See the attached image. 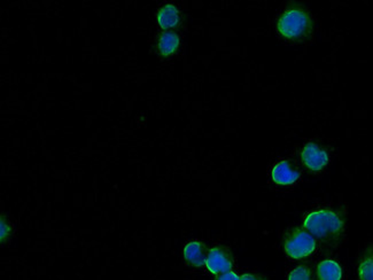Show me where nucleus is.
Returning <instances> with one entry per match:
<instances>
[{"instance_id": "1", "label": "nucleus", "mask_w": 373, "mask_h": 280, "mask_svg": "<svg viewBox=\"0 0 373 280\" xmlns=\"http://www.w3.org/2000/svg\"><path fill=\"white\" fill-rule=\"evenodd\" d=\"M303 228L323 246L334 247L343 237L345 219L336 210H316L305 217Z\"/></svg>"}, {"instance_id": "2", "label": "nucleus", "mask_w": 373, "mask_h": 280, "mask_svg": "<svg viewBox=\"0 0 373 280\" xmlns=\"http://www.w3.org/2000/svg\"><path fill=\"white\" fill-rule=\"evenodd\" d=\"M277 30L286 39L300 42L312 35V20L303 7L291 6L278 19Z\"/></svg>"}, {"instance_id": "3", "label": "nucleus", "mask_w": 373, "mask_h": 280, "mask_svg": "<svg viewBox=\"0 0 373 280\" xmlns=\"http://www.w3.org/2000/svg\"><path fill=\"white\" fill-rule=\"evenodd\" d=\"M316 247V239L305 228L292 229L285 236V252L292 259H305L307 256L312 255Z\"/></svg>"}, {"instance_id": "4", "label": "nucleus", "mask_w": 373, "mask_h": 280, "mask_svg": "<svg viewBox=\"0 0 373 280\" xmlns=\"http://www.w3.org/2000/svg\"><path fill=\"white\" fill-rule=\"evenodd\" d=\"M235 257L231 250L226 246H214L210 248L207 257L206 265L208 270L215 276L226 274L233 268Z\"/></svg>"}, {"instance_id": "5", "label": "nucleus", "mask_w": 373, "mask_h": 280, "mask_svg": "<svg viewBox=\"0 0 373 280\" xmlns=\"http://www.w3.org/2000/svg\"><path fill=\"white\" fill-rule=\"evenodd\" d=\"M301 161L307 169L318 173L329 164V154L324 148L319 147L316 142H308L301 151Z\"/></svg>"}, {"instance_id": "6", "label": "nucleus", "mask_w": 373, "mask_h": 280, "mask_svg": "<svg viewBox=\"0 0 373 280\" xmlns=\"http://www.w3.org/2000/svg\"><path fill=\"white\" fill-rule=\"evenodd\" d=\"M208 252L209 250L204 243L197 241H191L184 248V260L193 268H201L206 264Z\"/></svg>"}, {"instance_id": "7", "label": "nucleus", "mask_w": 373, "mask_h": 280, "mask_svg": "<svg viewBox=\"0 0 373 280\" xmlns=\"http://www.w3.org/2000/svg\"><path fill=\"white\" fill-rule=\"evenodd\" d=\"M272 181L278 185H292L300 178V173L288 161H281L272 169Z\"/></svg>"}, {"instance_id": "8", "label": "nucleus", "mask_w": 373, "mask_h": 280, "mask_svg": "<svg viewBox=\"0 0 373 280\" xmlns=\"http://www.w3.org/2000/svg\"><path fill=\"white\" fill-rule=\"evenodd\" d=\"M157 20L161 29L169 30V29L177 28L181 25L182 16L178 8L173 4L169 3L166 4L157 11Z\"/></svg>"}, {"instance_id": "9", "label": "nucleus", "mask_w": 373, "mask_h": 280, "mask_svg": "<svg viewBox=\"0 0 373 280\" xmlns=\"http://www.w3.org/2000/svg\"><path fill=\"white\" fill-rule=\"evenodd\" d=\"M181 38L173 31H164L157 39V52L164 58H169L178 51Z\"/></svg>"}, {"instance_id": "10", "label": "nucleus", "mask_w": 373, "mask_h": 280, "mask_svg": "<svg viewBox=\"0 0 373 280\" xmlns=\"http://www.w3.org/2000/svg\"><path fill=\"white\" fill-rule=\"evenodd\" d=\"M318 280H341L343 270L334 260H325L317 265Z\"/></svg>"}, {"instance_id": "11", "label": "nucleus", "mask_w": 373, "mask_h": 280, "mask_svg": "<svg viewBox=\"0 0 373 280\" xmlns=\"http://www.w3.org/2000/svg\"><path fill=\"white\" fill-rule=\"evenodd\" d=\"M358 280H373V245L363 252L358 263Z\"/></svg>"}, {"instance_id": "12", "label": "nucleus", "mask_w": 373, "mask_h": 280, "mask_svg": "<svg viewBox=\"0 0 373 280\" xmlns=\"http://www.w3.org/2000/svg\"><path fill=\"white\" fill-rule=\"evenodd\" d=\"M288 280H312V271L307 265H299L291 272Z\"/></svg>"}, {"instance_id": "13", "label": "nucleus", "mask_w": 373, "mask_h": 280, "mask_svg": "<svg viewBox=\"0 0 373 280\" xmlns=\"http://www.w3.org/2000/svg\"><path fill=\"white\" fill-rule=\"evenodd\" d=\"M1 232H0V238H1V245H5L6 241H8V238L12 234V226H11L8 219H6V216L1 215Z\"/></svg>"}, {"instance_id": "14", "label": "nucleus", "mask_w": 373, "mask_h": 280, "mask_svg": "<svg viewBox=\"0 0 373 280\" xmlns=\"http://www.w3.org/2000/svg\"><path fill=\"white\" fill-rule=\"evenodd\" d=\"M215 280H241V278L239 277L238 274H236L235 272L228 271V272H226V274H219V276H216Z\"/></svg>"}, {"instance_id": "15", "label": "nucleus", "mask_w": 373, "mask_h": 280, "mask_svg": "<svg viewBox=\"0 0 373 280\" xmlns=\"http://www.w3.org/2000/svg\"><path fill=\"white\" fill-rule=\"evenodd\" d=\"M241 280H268L261 274H244L241 276Z\"/></svg>"}]
</instances>
